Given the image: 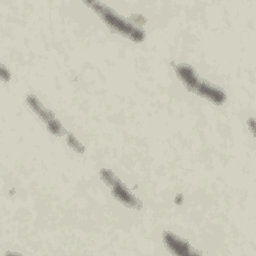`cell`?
<instances>
[{
  "instance_id": "cell-3",
  "label": "cell",
  "mask_w": 256,
  "mask_h": 256,
  "mask_svg": "<svg viewBox=\"0 0 256 256\" xmlns=\"http://www.w3.org/2000/svg\"><path fill=\"white\" fill-rule=\"evenodd\" d=\"M26 102L29 107L37 114V116L46 124L47 129L53 135L62 136L68 133L58 121V119L55 117L54 113L51 110L46 109L35 95H28L26 98Z\"/></svg>"
},
{
  "instance_id": "cell-4",
  "label": "cell",
  "mask_w": 256,
  "mask_h": 256,
  "mask_svg": "<svg viewBox=\"0 0 256 256\" xmlns=\"http://www.w3.org/2000/svg\"><path fill=\"white\" fill-rule=\"evenodd\" d=\"M163 241L172 254L178 256H190V255H197L201 254V252L194 250L188 241L180 238L179 236L175 235L170 231L163 232Z\"/></svg>"
},
{
  "instance_id": "cell-5",
  "label": "cell",
  "mask_w": 256,
  "mask_h": 256,
  "mask_svg": "<svg viewBox=\"0 0 256 256\" xmlns=\"http://www.w3.org/2000/svg\"><path fill=\"white\" fill-rule=\"evenodd\" d=\"M192 92H195L201 97L209 99L214 104L222 105L226 101V93L216 85L202 79L201 77L195 84Z\"/></svg>"
},
{
  "instance_id": "cell-1",
  "label": "cell",
  "mask_w": 256,
  "mask_h": 256,
  "mask_svg": "<svg viewBox=\"0 0 256 256\" xmlns=\"http://www.w3.org/2000/svg\"><path fill=\"white\" fill-rule=\"evenodd\" d=\"M85 4L90 6L113 32L129 38L133 42H142L144 40L145 33L142 29L117 14L106 4L99 1H88Z\"/></svg>"
},
{
  "instance_id": "cell-8",
  "label": "cell",
  "mask_w": 256,
  "mask_h": 256,
  "mask_svg": "<svg viewBox=\"0 0 256 256\" xmlns=\"http://www.w3.org/2000/svg\"><path fill=\"white\" fill-rule=\"evenodd\" d=\"M247 124H248V126L250 127L252 133L254 134V128H255V120H254V118H250V119L247 121Z\"/></svg>"
},
{
  "instance_id": "cell-6",
  "label": "cell",
  "mask_w": 256,
  "mask_h": 256,
  "mask_svg": "<svg viewBox=\"0 0 256 256\" xmlns=\"http://www.w3.org/2000/svg\"><path fill=\"white\" fill-rule=\"evenodd\" d=\"M66 141H67V144L73 149L75 150L76 152L78 153H84L85 151V148L84 146L75 138V136L71 133H67V138H66Z\"/></svg>"
},
{
  "instance_id": "cell-2",
  "label": "cell",
  "mask_w": 256,
  "mask_h": 256,
  "mask_svg": "<svg viewBox=\"0 0 256 256\" xmlns=\"http://www.w3.org/2000/svg\"><path fill=\"white\" fill-rule=\"evenodd\" d=\"M100 177L110 188L113 197L124 204L126 207L140 210L142 208V202L139 198L134 196L124 183L110 170L103 168L100 170Z\"/></svg>"
},
{
  "instance_id": "cell-7",
  "label": "cell",
  "mask_w": 256,
  "mask_h": 256,
  "mask_svg": "<svg viewBox=\"0 0 256 256\" xmlns=\"http://www.w3.org/2000/svg\"><path fill=\"white\" fill-rule=\"evenodd\" d=\"M0 76H1L3 81H9V79H10V73H9V71L3 65H1Z\"/></svg>"
}]
</instances>
